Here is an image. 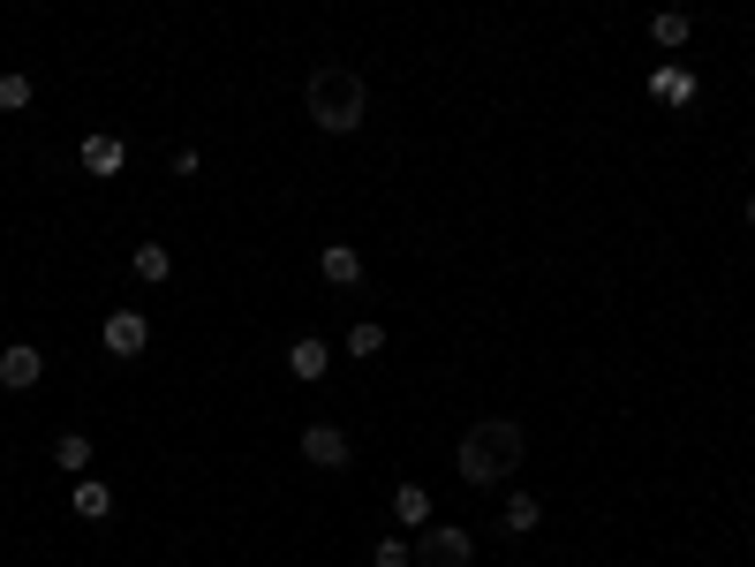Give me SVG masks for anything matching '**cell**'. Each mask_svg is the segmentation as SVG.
Masks as SVG:
<instances>
[{
  "instance_id": "cell-1",
  "label": "cell",
  "mask_w": 755,
  "mask_h": 567,
  "mask_svg": "<svg viewBox=\"0 0 755 567\" xmlns=\"http://www.w3.org/2000/svg\"><path fill=\"white\" fill-rule=\"evenodd\" d=\"M521 454H529L521 424H514V416H484V424H468V432H462V446H454V470H462V484L492 492V484H506L514 470H521Z\"/></svg>"
},
{
  "instance_id": "cell-2",
  "label": "cell",
  "mask_w": 755,
  "mask_h": 567,
  "mask_svg": "<svg viewBox=\"0 0 755 567\" xmlns=\"http://www.w3.org/2000/svg\"><path fill=\"white\" fill-rule=\"evenodd\" d=\"M302 99H310V122H318L325 136L363 130V114H371V84H363V69H348V61H325Z\"/></svg>"
},
{
  "instance_id": "cell-3",
  "label": "cell",
  "mask_w": 755,
  "mask_h": 567,
  "mask_svg": "<svg viewBox=\"0 0 755 567\" xmlns=\"http://www.w3.org/2000/svg\"><path fill=\"white\" fill-rule=\"evenodd\" d=\"M476 560V537L454 523H423L416 529V567H468Z\"/></svg>"
},
{
  "instance_id": "cell-4",
  "label": "cell",
  "mask_w": 755,
  "mask_h": 567,
  "mask_svg": "<svg viewBox=\"0 0 755 567\" xmlns=\"http://www.w3.org/2000/svg\"><path fill=\"white\" fill-rule=\"evenodd\" d=\"M45 379V349H31V341H8L0 349V386L8 393H31Z\"/></svg>"
},
{
  "instance_id": "cell-5",
  "label": "cell",
  "mask_w": 755,
  "mask_h": 567,
  "mask_svg": "<svg viewBox=\"0 0 755 567\" xmlns=\"http://www.w3.org/2000/svg\"><path fill=\"white\" fill-rule=\"evenodd\" d=\"M302 462L310 470H348V432L340 424H310L302 432Z\"/></svg>"
},
{
  "instance_id": "cell-6",
  "label": "cell",
  "mask_w": 755,
  "mask_h": 567,
  "mask_svg": "<svg viewBox=\"0 0 755 567\" xmlns=\"http://www.w3.org/2000/svg\"><path fill=\"white\" fill-rule=\"evenodd\" d=\"M122 159H128V152H122V136H106V130L84 136V152H76V167H84L91 182H114V175H122Z\"/></svg>"
},
{
  "instance_id": "cell-7",
  "label": "cell",
  "mask_w": 755,
  "mask_h": 567,
  "mask_svg": "<svg viewBox=\"0 0 755 567\" xmlns=\"http://www.w3.org/2000/svg\"><path fill=\"white\" fill-rule=\"evenodd\" d=\"M144 349H152V326L136 310H114L106 318V355H144Z\"/></svg>"
},
{
  "instance_id": "cell-8",
  "label": "cell",
  "mask_w": 755,
  "mask_h": 567,
  "mask_svg": "<svg viewBox=\"0 0 755 567\" xmlns=\"http://www.w3.org/2000/svg\"><path fill=\"white\" fill-rule=\"evenodd\" d=\"M318 272H325L333 288H355V280H363V258H355L348 243H325V250H318Z\"/></svg>"
},
{
  "instance_id": "cell-9",
  "label": "cell",
  "mask_w": 755,
  "mask_h": 567,
  "mask_svg": "<svg viewBox=\"0 0 755 567\" xmlns=\"http://www.w3.org/2000/svg\"><path fill=\"white\" fill-rule=\"evenodd\" d=\"M288 371H294V379H325V371H333V349H325V341H294Z\"/></svg>"
},
{
  "instance_id": "cell-10",
  "label": "cell",
  "mask_w": 755,
  "mask_h": 567,
  "mask_svg": "<svg viewBox=\"0 0 755 567\" xmlns=\"http://www.w3.org/2000/svg\"><path fill=\"white\" fill-rule=\"evenodd\" d=\"M393 523H401V529L431 523V492H423V484H401V492H393Z\"/></svg>"
},
{
  "instance_id": "cell-11",
  "label": "cell",
  "mask_w": 755,
  "mask_h": 567,
  "mask_svg": "<svg viewBox=\"0 0 755 567\" xmlns=\"http://www.w3.org/2000/svg\"><path fill=\"white\" fill-rule=\"evenodd\" d=\"M76 515H84V523H106V515H114V492L99 477H76Z\"/></svg>"
},
{
  "instance_id": "cell-12",
  "label": "cell",
  "mask_w": 755,
  "mask_h": 567,
  "mask_svg": "<svg viewBox=\"0 0 755 567\" xmlns=\"http://www.w3.org/2000/svg\"><path fill=\"white\" fill-rule=\"evenodd\" d=\"M650 99H665V106H687V99H695V76H687V69H658V76H650Z\"/></svg>"
},
{
  "instance_id": "cell-13",
  "label": "cell",
  "mask_w": 755,
  "mask_h": 567,
  "mask_svg": "<svg viewBox=\"0 0 755 567\" xmlns=\"http://www.w3.org/2000/svg\"><path fill=\"white\" fill-rule=\"evenodd\" d=\"M53 462H61L69 477H84V470H91V439L84 432H61V439H53Z\"/></svg>"
},
{
  "instance_id": "cell-14",
  "label": "cell",
  "mask_w": 755,
  "mask_h": 567,
  "mask_svg": "<svg viewBox=\"0 0 755 567\" xmlns=\"http://www.w3.org/2000/svg\"><path fill=\"white\" fill-rule=\"evenodd\" d=\"M537 523H545V507H537L529 492H514V499H506V537H529Z\"/></svg>"
},
{
  "instance_id": "cell-15",
  "label": "cell",
  "mask_w": 755,
  "mask_h": 567,
  "mask_svg": "<svg viewBox=\"0 0 755 567\" xmlns=\"http://www.w3.org/2000/svg\"><path fill=\"white\" fill-rule=\"evenodd\" d=\"M174 258H167V243H136V280H167Z\"/></svg>"
},
{
  "instance_id": "cell-16",
  "label": "cell",
  "mask_w": 755,
  "mask_h": 567,
  "mask_svg": "<svg viewBox=\"0 0 755 567\" xmlns=\"http://www.w3.org/2000/svg\"><path fill=\"white\" fill-rule=\"evenodd\" d=\"M371 567H416V545H408V537H377Z\"/></svg>"
},
{
  "instance_id": "cell-17",
  "label": "cell",
  "mask_w": 755,
  "mask_h": 567,
  "mask_svg": "<svg viewBox=\"0 0 755 567\" xmlns=\"http://www.w3.org/2000/svg\"><path fill=\"white\" fill-rule=\"evenodd\" d=\"M650 39H658V45H687V16H680V8L650 16Z\"/></svg>"
},
{
  "instance_id": "cell-18",
  "label": "cell",
  "mask_w": 755,
  "mask_h": 567,
  "mask_svg": "<svg viewBox=\"0 0 755 567\" xmlns=\"http://www.w3.org/2000/svg\"><path fill=\"white\" fill-rule=\"evenodd\" d=\"M348 355L377 363V355H385V326H355V333H348Z\"/></svg>"
},
{
  "instance_id": "cell-19",
  "label": "cell",
  "mask_w": 755,
  "mask_h": 567,
  "mask_svg": "<svg viewBox=\"0 0 755 567\" xmlns=\"http://www.w3.org/2000/svg\"><path fill=\"white\" fill-rule=\"evenodd\" d=\"M0 114H31V76H0Z\"/></svg>"
},
{
  "instance_id": "cell-20",
  "label": "cell",
  "mask_w": 755,
  "mask_h": 567,
  "mask_svg": "<svg viewBox=\"0 0 755 567\" xmlns=\"http://www.w3.org/2000/svg\"><path fill=\"white\" fill-rule=\"evenodd\" d=\"M748 227H755V197H748Z\"/></svg>"
}]
</instances>
